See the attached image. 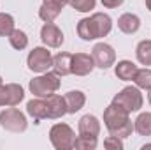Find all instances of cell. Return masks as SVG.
Here are the masks:
<instances>
[{"mask_svg":"<svg viewBox=\"0 0 151 150\" xmlns=\"http://www.w3.org/2000/svg\"><path fill=\"white\" fill-rule=\"evenodd\" d=\"M76 30L83 41L102 39L109 36V32L113 30V20L106 12H95L90 18H83L81 21H77Z\"/></svg>","mask_w":151,"mask_h":150,"instance_id":"1","label":"cell"},{"mask_svg":"<svg viewBox=\"0 0 151 150\" xmlns=\"http://www.w3.org/2000/svg\"><path fill=\"white\" fill-rule=\"evenodd\" d=\"M128 115H130V113L123 111L121 108L114 106L113 103L104 110V124H106L109 134L118 136V138H121V140H125V138H128V136L132 134L134 124H132V120H130Z\"/></svg>","mask_w":151,"mask_h":150,"instance_id":"2","label":"cell"},{"mask_svg":"<svg viewBox=\"0 0 151 150\" xmlns=\"http://www.w3.org/2000/svg\"><path fill=\"white\" fill-rule=\"evenodd\" d=\"M62 81H60V76L56 73H42L40 76H35L34 79H30L28 83V88L30 92L35 95V97H49L53 94H56V90L60 88Z\"/></svg>","mask_w":151,"mask_h":150,"instance_id":"3","label":"cell"},{"mask_svg":"<svg viewBox=\"0 0 151 150\" xmlns=\"http://www.w3.org/2000/svg\"><path fill=\"white\" fill-rule=\"evenodd\" d=\"M113 104L121 108L127 113L139 111L144 104V97L141 94L139 87H125L123 90H119L116 95L113 97Z\"/></svg>","mask_w":151,"mask_h":150,"instance_id":"4","label":"cell"},{"mask_svg":"<svg viewBox=\"0 0 151 150\" xmlns=\"http://www.w3.org/2000/svg\"><path fill=\"white\" fill-rule=\"evenodd\" d=\"M49 141L56 150H70L74 149L76 133L69 124H55L49 129Z\"/></svg>","mask_w":151,"mask_h":150,"instance_id":"5","label":"cell"},{"mask_svg":"<svg viewBox=\"0 0 151 150\" xmlns=\"http://www.w3.org/2000/svg\"><path fill=\"white\" fill-rule=\"evenodd\" d=\"M0 127L9 131V133H25L28 127L27 117L25 113H21L19 110H16L14 106H9L7 110L0 111Z\"/></svg>","mask_w":151,"mask_h":150,"instance_id":"6","label":"cell"},{"mask_svg":"<svg viewBox=\"0 0 151 150\" xmlns=\"http://www.w3.org/2000/svg\"><path fill=\"white\" fill-rule=\"evenodd\" d=\"M27 66L30 71L34 73H47L51 67H53V55L51 51H47V48H42V46H37L34 48L28 57H27Z\"/></svg>","mask_w":151,"mask_h":150,"instance_id":"7","label":"cell"},{"mask_svg":"<svg viewBox=\"0 0 151 150\" xmlns=\"http://www.w3.org/2000/svg\"><path fill=\"white\" fill-rule=\"evenodd\" d=\"M91 57L95 60V67L99 69H109L116 62V51L107 42H97L91 50Z\"/></svg>","mask_w":151,"mask_h":150,"instance_id":"8","label":"cell"},{"mask_svg":"<svg viewBox=\"0 0 151 150\" xmlns=\"http://www.w3.org/2000/svg\"><path fill=\"white\" fill-rule=\"evenodd\" d=\"M67 4L69 0H42V5L39 9V18L44 23H53Z\"/></svg>","mask_w":151,"mask_h":150,"instance_id":"9","label":"cell"},{"mask_svg":"<svg viewBox=\"0 0 151 150\" xmlns=\"http://www.w3.org/2000/svg\"><path fill=\"white\" fill-rule=\"evenodd\" d=\"M40 39L47 48H60L63 44V32L55 23H44L40 28Z\"/></svg>","mask_w":151,"mask_h":150,"instance_id":"10","label":"cell"},{"mask_svg":"<svg viewBox=\"0 0 151 150\" xmlns=\"http://www.w3.org/2000/svg\"><path fill=\"white\" fill-rule=\"evenodd\" d=\"M95 69V60L88 53H76L72 55V74L88 76Z\"/></svg>","mask_w":151,"mask_h":150,"instance_id":"11","label":"cell"},{"mask_svg":"<svg viewBox=\"0 0 151 150\" xmlns=\"http://www.w3.org/2000/svg\"><path fill=\"white\" fill-rule=\"evenodd\" d=\"M77 131L81 136H88V138H99L100 134V122L95 115H84L79 118L77 124Z\"/></svg>","mask_w":151,"mask_h":150,"instance_id":"12","label":"cell"},{"mask_svg":"<svg viewBox=\"0 0 151 150\" xmlns=\"http://www.w3.org/2000/svg\"><path fill=\"white\" fill-rule=\"evenodd\" d=\"M27 113L34 118V122L39 124L40 120L47 118V113H49V108H47V101L42 99V97H37V99H32L27 103Z\"/></svg>","mask_w":151,"mask_h":150,"instance_id":"13","label":"cell"},{"mask_svg":"<svg viewBox=\"0 0 151 150\" xmlns=\"http://www.w3.org/2000/svg\"><path fill=\"white\" fill-rule=\"evenodd\" d=\"M53 73L60 76L72 74V55L67 51H60L58 55L53 57Z\"/></svg>","mask_w":151,"mask_h":150,"instance_id":"14","label":"cell"},{"mask_svg":"<svg viewBox=\"0 0 151 150\" xmlns=\"http://www.w3.org/2000/svg\"><path fill=\"white\" fill-rule=\"evenodd\" d=\"M118 28L127 34V36H132L135 34L139 28H141V18L137 14H132V12H125L118 18Z\"/></svg>","mask_w":151,"mask_h":150,"instance_id":"15","label":"cell"},{"mask_svg":"<svg viewBox=\"0 0 151 150\" xmlns=\"http://www.w3.org/2000/svg\"><path fill=\"white\" fill-rule=\"evenodd\" d=\"M47 101V118H62L63 115H67V104H65V99L63 95H58V94H53L49 97H46Z\"/></svg>","mask_w":151,"mask_h":150,"instance_id":"16","label":"cell"},{"mask_svg":"<svg viewBox=\"0 0 151 150\" xmlns=\"http://www.w3.org/2000/svg\"><path fill=\"white\" fill-rule=\"evenodd\" d=\"M65 104H67V113H77L86 103V95L81 90H70L63 95Z\"/></svg>","mask_w":151,"mask_h":150,"instance_id":"17","label":"cell"},{"mask_svg":"<svg viewBox=\"0 0 151 150\" xmlns=\"http://www.w3.org/2000/svg\"><path fill=\"white\" fill-rule=\"evenodd\" d=\"M137 73V66L132 62V60H119L116 66H114V74L118 79H123V81H132L134 76Z\"/></svg>","mask_w":151,"mask_h":150,"instance_id":"18","label":"cell"},{"mask_svg":"<svg viewBox=\"0 0 151 150\" xmlns=\"http://www.w3.org/2000/svg\"><path fill=\"white\" fill-rule=\"evenodd\" d=\"M135 57L139 60V64L142 66H151V41L144 39L137 44L135 48Z\"/></svg>","mask_w":151,"mask_h":150,"instance_id":"19","label":"cell"},{"mask_svg":"<svg viewBox=\"0 0 151 150\" xmlns=\"http://www.w3.org/2000/svg\"><path fill=\"white\" fill-rule=\"evenodd\" d=\"M134 129L141 136H151V113H141L134 122Z\"/></svg>","mask_w":151,"mask_h":150,"instance_id":"20","label":"cell"},{"mask_svg":"<svg viewBox=\"0 0 151 150\" xmlns=\"http://www.w3.org/2000/svg\"><path fill=\"white\" fill-rule=\"evenodd\" d=\"M9 44L14 48V50H18V51H21V50H25L27 46H28V36L23 32V30H19V28H14L9 36Z\"/></svg>","mask_w":151,"mask_h":150,"instance_id":"21","label":"cell"},{"mask_svg":"<svg viewBox=\"0 0 151 150\" xmlns=\"http://www.w3.org/2000/svg\"><path fill=\"white\" fill-rule=\"evenodd\" d=\"M7 90H9V104L7 106H18L25 99V90H23L21 85H18V83H7Z\"/></svg>","mask_w":151,"mask_h":150,"instance_id":"22","label":"cell"},{"mask_svg":"<svg viewBox=\"0 0 151 150\" xmlns=\"http://www.w3.org/2000/svg\"><path fill=\"white\" fill-rule=\"evenodd\" d=\"M135 83V87L139 88H144V90H150L151 88V69L150 67H144V69H137V73L132 79Z\"/></svg>","mask_w":151,"mask_h":150,"instance_id":"23","label":"cell"},{"mask_svg":"<svg viewBox=\"0 0 151 150\" xmlns=\"http://www.w3.org/2000/svg\"><path fill=\"white\" fill-rule=\"evenodd\" d=\"M14 30V18L7 12H0V37H7Z\"/></svg>","mask_w":151,"mask_h":150,"instance_id":"24","label":"cell"},{"mask_svg":"<svg viewBox=\"0 0 151 150\" xmlns=\"http://www.w3.org/2000/svg\"><path fill=\"white\" fill-rule=\"evenodd\" d=\"M99 143V138H88V136H76L74 149L77 150H95Z\"/></svg>","mask_w":151,"mask_h":150,"instance_id":"25","label":"cell"},{"mask_svg":"<svg viewBox=\"0 0 151 150\" xmlns=\"http://www.w3.org/2000/svg\"><path fill=\"white\" fill-rule=\"evenodd\" d=\"M69 4L77 12H90V11L95 9L97 0H69Z\"/></svg>","mask_w":151,"mask_h":150,"instance_id":"26","label":"cell"},{"mask_svg":"<svg viewBox=\"0 0 151 150\" xmlns=\"http://www.w3.org/2000/svg\"><path fill=\"white\" fill-rule=\"evenodd\" d=\"M104 147L107 150H123V140L121 138H118V136H107L106 140H104Z\"/></svg>","mask_w":151,"mask_h":150,"instance_id":"27","label":"cell"},{"mask_svg":"<svg viewBox=\"0 0 151 150\" xmlns=\"http://www.w3.org/2000/svg\"><path fill=\"white\" fill-rule=\"evenodd\" d=\"M9 104V90L7 85H0V106H7Z\"/></svg>","mask_w":151,"mask_h":150,"instance_id":"28","label":"cell"},{"mask_svg":"<svg viewBox=\"0 0 151 150\" xmlns=\"http://www.w3.org/2000/svg\"><path fill=\"white\" fill-rule=\"evenodd\" d=\"M100 2H102V5L107 7V9H116V7H119L125 0H100Z\"/></svg>","mask_w":151,"mask_h":150,"instance_id":"29","label":"cell"},{"mask_svg":"<svg viewBox=\"0 0 151 150\" xmlns=\"http://www.w3.org/2000/svg\"><path fill=\"white\" fill-rule=\"evenodd\" d=\"M146 7L151 11V0H146Z\"/></svg>","mask_w":151,"mask_h":150,"instance_id":"30","label":"cell"},{"mask_svg":"<svg viewBox=\"0 0 151 150\" xmlns=\"http://www.w3.org/2000/svg\"><path fill=\"white\" fill-rule=\"evenodd\" d=\"M148 92H150V94H148V99H150V104H151V88L148 90Z\"/></svg>","mask_w":151,"mask_h":150,"instance_id":"31","label":"cell"},{"mask_svg":"<svg viewBox=\"0 0 151 150\" xmlns=\"http://www.w3.org/2000/svg\"><path fill=\"white\" fill-rule=\"evenodd\" d=\"M2 83H4V81H2V78H0V85H2Z\"/></svg>","mask_w":151,"mask_h":150,"instance_id":"32","label":"cell"}]
</instances>
